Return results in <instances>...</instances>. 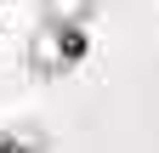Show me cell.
<instances>
[{
    "mask_svg": "<svg viewBox=\"0 0 159 153\" xmlns=\"http://www.w3.org/2000/svg\"><path fill=\"white\" fill-rule=\"evenodd\" d=\"M85 6H91V0H46V11H51V17H68V23L85 17Z\"/></svg>",
    "mask_w": 159,
    "mask_h": 153,
    "instance_id": "cell-1",
    "label": "cell"
}]
</instances>
